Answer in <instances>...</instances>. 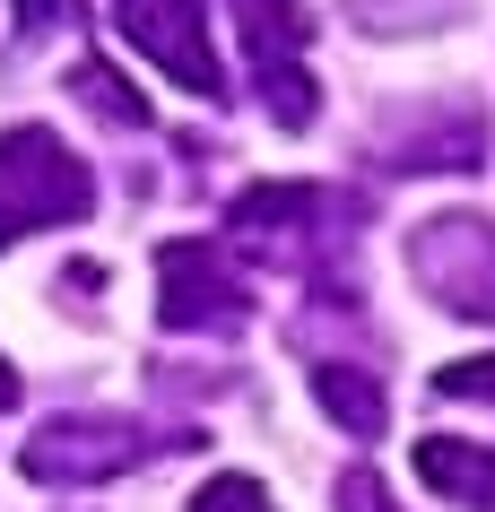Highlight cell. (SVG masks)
<instances>
[{
    "label": "cell",
    "mask_w": 495,
    "mask_h": 512,
    "mask_svg": "<svg viewBox=\"0 0 495 512\" xmlns=\"http://www.w3.org/2000/svg\"><path fill=\"white\" fill-rule=\"evenodd\" d=\"M87 209H96V183L44 122L0 131V243L35 235V226H70Z\"/></svg>",
    "instance_id": "1"
},
{
    "label": "cell",
    "mask_w": 495,
    "mask_h": 512,
    "mask_svg": "<svg viewBox=\"0 0 495 512\" xmlns=\"http://www.w3.org/2000/svg\"><path fill=\"white\" fill-rule=\"evenodd\" d=\"M148 452H183V443H157L139 417H44L18 469L35 486H105V478H131Z\"/></svg>",
    "instance_id": "2"
},
{
    "label": "cell",
    "mask_w": 495,
    "mask_h": 512,
    "mask_svg": "<svg viewBox=\"0 0 495 512\" xmlns=\"http://www.w3.org/2000/svg\"><path fill=\"white\" fill-rule=\"evenodd\" d=\"M409 278L452 322H495V217L452 209L409 235Z\"/></svg>",
    "instance_id": "3"
},
{
    "label": "cell",
    "mask_w": 495,
    "mask_h": 512,
    "mask_svg": "<svg viewBox=\"0 0 495 512\" xmlns=\"http://www.w3.org/2000/svg\"><path fill=\"white\" fill-rule=\"evenodd\" d=\"M235 9V35H244L252 53V87H261V105H270L278 131H313V79H304V44H313V18H304V0H226Z\"/></svg>",
    "instance_id": "4"
},
{
    "label": "cell",
    "mask_w": 495,
    "mask_h": 512,
    "mask_svg": "<svg viewBox=\"0 0 495 512\" xmlns=\"http://www.w3.org/2000/svg\"><path fill=\"white\" fill-rule=\"evenodd\" d=\"M157 322L165 330H244L252 322V287L218 243H157Z\"/></svg>",
    "instance_id": "5"
},
{
    "label": "cell",
    "mask_w": 495,
    "mask_h": 512,
    "mask_svg": "<svg viewBox=\"0 0 495 512\" xmlns=\"http://www.w3.org/2000/svg\"><path fill=\"white\" fill-rule=\"evenodd\" d=\"M113 18H122V44L139 61H157L165 79L200 96V105H226V70H218V44H209V18H200V0H113Z\"/></svg>",
    "instance_id": "6"
},
{
    "label": "cell",
    "mask_w": 495,
    "mask_h": 512,
    "mask_svg": "<svg viewBox=\"0 0 495 512\" xmlns=\"http://www.w3.org/2000/svg\"><path fill=\"white\" fill-rule=\"evenodd\" d=\"M348 217H357V200H348V191H322V183H261V191H244V200L226 209V235H244L252 252H270V243L287 235V261H304V252H330Z\"/></svg>",
    "instance_id": "7"
},
{
    "label": "cell",
    "mask_w": 495,
    "mask_h": 512,
    "mask_svg": "<svg viewBox=\"0 0 495 512\" xmlns=\"http://www.w3.org/2000/svg\"><path fill=\"white\" fill-rule=\"evenodd\" d=\"M487 113L478 105H435V113H417L409 131H391L383 139V165L391 174H478L487 165Z\"/></svg>",
    "instance_id": "8"
},
{
    "label": "cell",
    "mask_w": 495,
    "mask_h": 512,
    "mask_svg": "<svg viewBox=\"0 0 495 512\" xmlns=\"http://www.w3.org/2000/svg\"><path fill=\"white\" fill-rule=\"evenodd\" d=\"M417 478L435 486V495H452V504H469V512H495V452L487 443L426 434V443H417Z\"/></svg>",
    "instance_id": "9"
},
{
    "label": "cell",
    "mask_w": 495,
    "mask_h": 512,
    "mask_svg": "<svg viewBox=\"0 0 495 512\" xmlns=\"http://www.w3.org/2000/svg\"><path fill=\"white\" fill-rule=\"evenodd\" d=\"M313 400L330 408V417H339V426L357 434V443H374V434H383V382L365 374V365H313Z\"/></svg>",
    "instance_id": "10"
},
{
    "label": "cell",
    "mask_w": 495,
    "mask_h": 512,
    "mask_svg": "<svg viewBox=\"0 0 495 512\" xmlns=\"http://www.w3.org/2000/svg\"><path fill=\"white\" fill-rule=\"evenodd\" d=\"M70 79H79V96H87V113H105L113 131H148V105H139L131 87L113 79L105 61H79V70H70Z\"/></svg>",
    "instance_id": "11"
},
{
    "label": "cell",
    "mask_w": 495,
    "mask_h": 512,
    "mask_svg": "<svg viewBox=\"0 0 495 512\" xmlns=\"http://www.w3.org/2000/svg\"><path fill=\"white\" fill-rule=\"evenodd\" d=\"M192 512H278V504L261 495V478H209L192 495Z\"/></svg>",
    "instance_id": "12"
},
{
    "label": "cell",
    "mask_w": 495,
    "mask_h": 512,
    "mask_svg": "<svg viewBox=\"0 0 495 512\" xmlns=\"http://www.w3.org/2000/svg\"><path fill=\"white\" fill-rule=\"evenodd\" d=\"M435 391H443V400H487L495 408V356H461V365H443Z\"/></svg>",
    "instance_id": "13"
},
{
    "label": "cell",
    "mask_w": 495,
    "mask_h": 512,
    "mask_svg": "<svg viewBox=\"0 0 495 512\" xmlns=\"http://www.w3.org/2000/svg\"><path fill=\"white\" fill-rule=\"evenodd\" d=\"M339 512H400V504H391V486L374 478V469H348V478H339Z\"/></svg>",
    "instance_id": "14"
},
{
    "label": "cell",
    "mask_w": 495,
    "mask_h": 512,
    "mask_svg": "<svg viewBox=\"0 0 495 512\" xmlns=\"http://www.w3.org/2000/svg\"><path fill=\"white\" fill-rule=\"evenodd\" d=\"M79 27V0H18V35H61Z\"/></svg>",
    "instance_id": "15"
},
{
    "label": "cell",
    "mask_w": 495,
    "mask_h": 512,
    "mask_svg": "<svg viewBox=\"0 0 495 512\" xmlns=\"http://www.w3.org/2000/svg\"><path fill=\"white\" fill-rule=\"evenodd\" d=\"M0 408H18V374H9V356H0Z\"/></svg>",
    "instance_id": "16"
}]
</instances>
